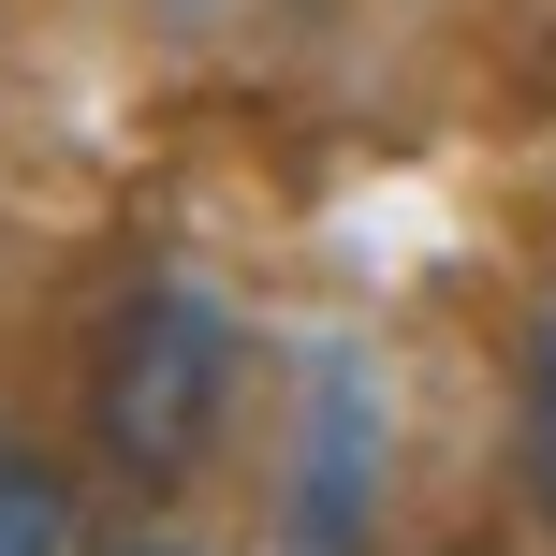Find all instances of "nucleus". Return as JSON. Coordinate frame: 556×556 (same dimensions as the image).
<instances>
[{
    "instance_id": "obj_1",
    "label": "nucleus",
    "mask_w": 556,
    "mask_h": 556,
    "mask_svg": "<svg viewBox=\"0 0 556 556\" xmlns=\"http://www.w3.org/2000/svg\"><path fill=\"white\" fill-rule=\"evenodd\" d=\"M220 395H235V337L191 278H132L103 323V366H88V410H103V454L147 483H176L205 440H220Z\"/></svg>"
},
{
    "instance_id": "obj_2",
    "label": "nucleus",
    "mask_w": 556,
    "mask_h": 556,
    "mask_svg": "<svg viewBox=\"0 0 556 556\" xmlns=\"http://www.w3.org/2000/svg\"><path fill=\"white\" fill-rule=\"evenodd\" d=\"M59 528H74L59 469H15V454H0V556H59Z\"/></svg>"
},
{
    "instance_id": "obj_3",
    "label": "nucleus",
    "mask_w": 556,
    "mask_h": 556,
    "mask_svg": "<svg viewBox=\"0 0 556 556\" xmlns=\"http://www.w3.org/2000/svg\"><path fill=\"white\" fill-rule=\"evenodd\" d=\"M528 498H542V528H556V323L528 337Z\"/></svg>"
}]
</instances>
